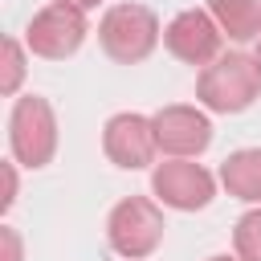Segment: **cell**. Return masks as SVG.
I'll return each mask as SVG.
<instances>
[{"mask_svg":"<svg viewBox=\"0 0 261 261\" xmlns=\"http://www.w3.org/2000/svg\"><path fill=\"white\" fill-rule=\"evenodd\" d=\"M86 33H90V29H86V12L53 0L49 8H41V12L29 20V29H24V45H29L37 57L65 61V57H73V53L82 49Z\"/></svg>","mask_w":261,"mask_h":261,"instance_id":"obj_5","label":"cell"},{"mask_svg":"<svg viewBox=\"0 0 261 261\" xmlns=\"http://www.w3.org/2000/svg\"><path fill=\"white\" fill-rule=\"evenodd\" d=\"M253 61H257V69H261V41H257V53H253Z\"/></svg>","mask_w":261,"mask_h":261,"instance_id":"obj_18","label":"cell"},{"mask_svg":"<svg viewBox=\"0 0 261 261\" xmlns=\"http://www.w3.org/2000/svg\"><path fill=\"white\" fill-rule=\"evenodd\" d=\"M261 94V69L249 53H220L212 65L200 69L196 98L212 114H241Z\"/></svg>","mask_w":261,"mask_h":261,"instance_id":"obj_1","label":"cell"},{"mask_svg":"<svg viewBox=\"0 0 261 261\" xmlns=\"http://www.w3.org/2000/svg\"><path fill=\"white\" fill-rule=\"evenodd\" d=\"M232 245L241 261H261V208H249L237 228H232Z\"/></svg>","mask_w":261,"mask_h":261,"instance_id":"obj_12","label":"cell"},{"mask_svg":"<svg viewBox=\"0 0 261 261\" xmlns=\"http://www.w3.org/2000/svg\"><path fill=\"white\" fill-rule=\"evenodd\" d=\"M159 16L147 8V4H114L106 8L102 24H98V41L106 49L110 61L118 65H139L155 53L159 45Z\"/></svg>","mask_w":261,"mask_h":261,"instance_id":"obj_2","label":"cell"},{"mask_svg":"<svg viewBox=\"0 0 261 261\" xmlns=\"http://www.w3.org/2000/svg\"><path fill=\"white\" fill-rule=\"evenodd\" d=\"M163 212H159V204L155 200H147V196H126V200H118L114 208H110V216H106V237H110V249L118 253V257H126V261H143V257H151L155 249H159V241H163Z\"/></svg>","mask_w":261,"mask_h":261,"instance_id":"obj_4","label":"cell"},{"mask_svg":"<svg viewBox=\"0 0 261 261\" xmlns=\"http://www.w3.org/2000/svg\"><path fill=\"white\" fill-rule=\"evenodd\" d=\"M220 41H224V33H220V24L212 20L208 8H184V12H175L171 24L163 29L167 53L179 57L184 65H200V69L220 57Z\"/></svg>","mask_w":261,"mask_h":261,"instance_id":"obj_7","label":"cell"},{"mask_svg":"<svg viewBox=\"0 0 261 261\" xmlns=\"http://www.w3.org/2000/svg\"><path fill=\"white\" fill-rule=\"evenodd\" d=\"M220 184L245 204H261V147H241L220 163Z\"/></svg>","mask_w":261,"mask_h":261,"instance_id":"obj_10","label":"cell"},{"mask_svg":"<svg viewBox=\"0 0 261 261\" xmlns=\"http://www.w3.org/2000/svg\"><path fill=\"white\" fill-rule=\"evenodd\" d=\"M208 261H241V257H228V253H216V257H208Z\"/></svg>","mask_w":261,"mask_h":261,"instance_id":"obj_17","label":"cell"},{"mask_svg":"<svg viewBox=\"0 0 261 261\" xmlns=\"http://www.w3.org/2000/svg\"><path fill=\"white\" fill-rule=\"evenodd\" d=\"M16 204V167L12 163H4V196H0V208L8 212Z\"/></svg>","mask_w":261,"mask_h":261,"instance_id":"obj_15","label":"cell"},{"mask_svg":"<svg viewBox=\"0 0 261 261\" xmlns=\"http://www.w3.org/2000/svg\"><path fill=\"white\" fill-rule=\"evenodd\" d=\"M151 192L159 196V204H167L175 212H196V208L212 204L216 179L208 167H200L192 159H167L151 171Z\"/></svg>","mask_w":261,"mask_h":261,"instance_id":"obj_6","label":"cell"},{"mask_svg":"<svg viewBox=\"0 0 261 261\" xmlns=\"http://www.w3.org/2000/svg\"><path fill=\"white\" fill-rule=\"evenodd\" d=\"M8 147H12V159L24 167H45L57 155V114L49 98L41 94L16 98L8 114Z\"/></svg>","mask_w":261,"mask_h":261,"instance_id":"obj_3","label":"cell"},{"mask_svg":"<svg viewBox=\"0 0 261 261\" xmlns=\"http://www.w3.org/2000/svg\"><path fill=\"white\" fill-rule=\"evenodd\" d=\"M102 151H106L110 163H118V167H126V171L147 167V163L155 159V151H159L155 122H151L147 114H135V110L114 114V118L102 126Z\"/></svg>","mask_w":261,"mask_h":261,"instance_id":"obj_8","label":"cell"},{"mask_svg":"<svg viewBox=\"0 0 261 261\" xmlns=\"http://www.w3.org/2000/svg\"><path fill=\"white\" fill-rule=\"evenodd\" d=\"M212 20L232 41H261V0H208Z\"/></svg>","mask_w":261,"mask_h":261,"instance_id":"obj_11","label":"cell"},{"mask_svg":"<svg viewBox=\"0 0 261 261\" xmlns=\"http://www.w3.org/2000/svg\"><path fill=\"white\" fill-rule=\"evenodd\" d=\"M0 245H4V261H20V232L12 224L0 228Z\"/></svg>","mask_w":261,"mask_h":261,"instance_id":"obj_14","label":"cell"},{"mask_svg":"<svg viewBox=\"0 0 261 261\" xmlns=\"http://www.w3.org/2000/svg\"><path fill=\"white\" fill-rule=\"evenodd\" d=\"M20 77H24V49L16 37L4 41V73H0V94H16L20 90Z\"/></svg>","mask_w":261,"mask_h":261,"instance_id":"obj_13","label":"cell"},{"mask_svg":"<svg viewBox=\"0 0 261 261\" xmlns=\"http://www.w3.org/2000/svg\"><path fill=\"white\" fill-rule=\"evenodd\" d=\"M57 4H69V8H82V12H90V8H98L102 0H57Z\"/></svg>","mask_w":261,"mask_h":261,"instance_id":"obj_16","label":"cell"},{"mask_svg":"<svg viewBox=\"0 0 261 261\" xmlns=\"http://www.w3.org/2000/svg\"><path fill=\"white\" fill-rule=\"evenodd\" d=\"M151 122H155L159 151H167L171 159H192L212 143V122L196 106H163L151 114Z\"/></svg>","mask_w":261,"mask_h":261,"instance_id":"obj_9","label":"cell"}]
</instances>
